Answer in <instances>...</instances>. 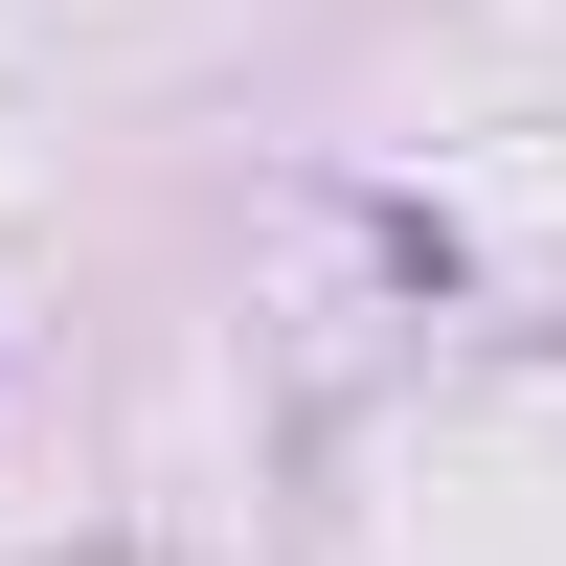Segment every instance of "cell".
Here are the masks:
<instances>
[]
</instances>
